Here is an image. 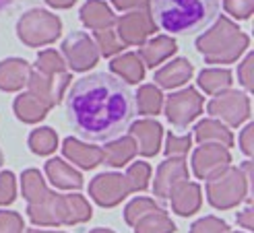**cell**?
I'll list each match as a JSON object with an SVG mask.
<instances>
[{
    "mask_svg": "<svg viewBox=\"0 0 254 233\" xmlns=\"http://www.w3.org/2000/svg\"><path fill=\"white\" fill-rule=\"evenodd\" d=\"M213 118H219L227 126H240L250 118V97L242 91H221L207 106Z\"/></svg>",
    "mask_w": 254,
    "mask_h": 233,
    "instance_id": "obj_7",
    "label": "cell"
},
{
    "mask_svg": "<svg viewBox=\"0 0 254 233\" xmlns=\"http://www.w3.org/2000/svg\"><path fill=\"white\" fill-rule=\"evenodd\" d=\"M46 2L50 6H54V8H70L77 0H46Z\"/></svg>",
    "mask_w": 254,
    "mask_h": 233,
    "instance_id": "obj_44",
    "label": "cell"
},
{
    "mask_svg": "<svg viewBox=\"0 0 254 233\" xmlns=\"http://www.w3.org/2000/svg\"><path fill=\"white\" fill-rule=\"evenodd\" d=\"M0 165H2V151H0Z\"/></svg>",
    "mask_w": 254,
    "mask_h": 233,
    "instance_id": "obj_48",
    "label": "cell"
},
{
    "mask_svg": "<svg viewBox=\"0 0 254 233\" xmlns=\"http://www.w3.org/2000/svg\"><path fill=\"white\" fill-rule=\"evenodd\" d=\"M252 66H254V54H250L244 58V62L238 66V81L244 85L246 91H252L254 89V79H252Z\"/></svg>",
    "mask_w": 254,
    "mask_h": 233,
    "instance_id": "obj_40",
    "label": "cell"
},
{
    "mask_svg": "<svg viewBox=\"0 0 254 233\" xmlns=\"http://www.w3.org/2000/svg\"><path fill=\"white\" fill-rule=\"evenodd\" d=\"M62 54H64L66 66H70L77 72L93 68L99 60V50L95 42L83 31H74L62 42Z\"/></svg>",
    "mask_w": 254,
    "mask_h": 233,
    "instance_id": "obj_10",
    "label": "cell"
},
{
    "mask_svg": "<svg viewBox=\"0 0 254 233\" xmlns=\"http://www.w3.org/2000/svg\"><path fill=\"white\" fill-rule=\"evenodd\" d=\"M190 145H192V136L186 134V136H176V134H168L166 140V155L168 157H184L188 153Z\"/></svg>",
    "mask_w": 254,
    "mask_h": 233,
    "instance_id": "obj_35",
    "label": "cell"
},
{
    "mask_svg": "<svg viewBox=\"0 0 254 233\" xmlns=\"http://www.w3.org/2000/svg\"><path fill=\"white\" fill-rule=\"evenodd\" d=\"M27 89L31 95H35L40 101H44L48 108H54L62 101L64 91L70 85V72H58V74H46L40 70H29L27 76Z\"/></svg>",
    "mask_w": 254,
    "mask_h": 233,
    "instance_id": "obj_9",
    "label": "cell"
},
{
    "mask_svg": "<svg viewBox=\"0 0 254 233\" xmlns=\"http://www.w3.org/2000/svg\"><path fill=\"white\" fill-rule=\"evenodd\" d=\"M225 10L236 19H248L254 10V0H223Z\"/></svg>",
    "mask_w": 254,
    "mask_h": 233,
    "instance_id": "obj_38",
    "label": "cell"
},
{
    "mask_svg": "<svg viewBox=\"0 0 254 233\" xmlns=\"http://www.w3.org/2000/svg\"><path fill=\"white\" fill-rule=\"evenodd\" d=\"M132 227H134V233H174L176 231L174 221L163 213V209L147 213Z\"/></svg>",
    "mask_w": 254,
    "mask_h": 233,
    "instance_id": "obj_28",
    "label": "cell"
},
{
    "mask_svg": "<svg viewBox=\"0 0 254 233\" xmlns=\"http://www.w3.org/2000/svg\"><path fill=\"white\" fill-rule=\"evenodd\" d=\"M21 190L27 200V215L33 225L60 227L85 223L93 211L81 194H56L46 186L37 170H25L21 175Z\"/></svg>",
    "mask_w": 254,
    "mask_h": 233,
    "instance_id": "obj_2",
    "label": "cell"
},
{
    "mask_svg": "<svg viewBox=\"0 0 254 233\" xmlns=\"http://www.w3.org/2000/svg\"><path fill=\"white\" fill-rule=\"evenodd\" d=\"M227 233H242V231H227Z\"/></svg>",
    "mask_w": 254,
    "mask_h": 233,
    "instance_id": "obj_49",
    "label": "cell"
},
{
    "mask_svg": "<svg viewBox=\"0 0 254 233\" xmlns=\"http://www.w3.org/2000/svg\"><path fill=\"white\" fill-rule=\"evenodd\" d=\"M238 225H242L244 229H252L254 227V213H252V206L248 204L242 213H238Z\"/></svg>",
    "mask_w": 254,
    "mask_h": 233,
    "instance_id": "obj_43",
    "label": "cell"
},
{
    "mask_svg": "<svg viewBox=\"0 0 254 233\" xmlns=\"http://www.w3.org/2000/svg\"><path fill=\"white\" fill-rule=\"evenodd\" d=\"M110 70L114 74H118L120 79H124L126 83L138 85L145 76V64L141 58H138V54L128 52V54H120V56L114 58L110 62Z\"/></svg>",
    "mask_w": 254,
    "mask_h": 233,
    "instance_id": "obj_24",
    "label": "cell"
},
{
    "mask_svg": "<svg viewBox=\"0 0 254 233\" xmlns=\"http://www.w3.org/2000/svg\"><path fill=\"white\" fill-rule=\"evenodd\" d=\"M23 219L19 213L0 211V233H23Z\"/></svg>",
    "mask_w": 254,
    "mask_h": 233,
    "instance_id": "obj_39",
    "label": "cell"
},
{
    "mask_svg": "<svg viewBox=\"0 0 254 233\" xmlns=\"http://www.w3.org/2000/svg\"><path fill=\"white\" fill-rule=\"evenodd\" d=\"M35 70L46 72V74H58V72H66V62L56 50H44L37 54L35 60Z\"/></svg>",
    "mask_w": 254,
    "mask_h": 233,
    "instance_id": "obj_31",
    "label": "cell"
},
{
    "mask_svg": "<svg viewBox=\"0 0 254 233\" xmlns=\"http://www.w3.org/2000/svg\"><path fill=\"white\" fill-rule=\"evenodd\" d=\"M12 2H15V0H0V10L6 8V6H10Z\"/></svg>",
    "mask_w": 254,
    "mask_h": 233,
    "instance_id": "obj_45",
    "label": "cell"
},
{
    "mask_svg": "<svg viewBox=\"0 0 254 233\" xmlns=\"http://www.w3.org/2000/svg\"><path fill=\"white\" fill-rule=\"evenodd\" d=\"M240 147H242L244 155H248V157L254 155V124H248L242 130V134H240Z\"/></svg>",
    "mask_w": 254,
    "mask_h": 233,
    "instance_id": "obj_41",
    "label": "cell"
},
{
    "mask_svg": "<svg viewBox=\"0 0 254 233\" xmlns=\"http://www.w3.org/2000/svg\"><path fill=\"white\" fill-rule=\"evenodd\" d=\"M176 42L172 40L170 35H155L153 40L143 42L141 50H138V58L145 62V66L155 68L157 64H161L163 60H168L170 56L176 54Z\"/></svg>",
    "mask_w": 254,
    "mask_h": 233,
    "instance_id": "obj_18",
    "label": "cell"
},
{
    "mask_svg": "<svg viewBox=\"0 0 254 233\" xmlns=\"http://www.w3.org/2000/svg\"><path fill=\"white\" fill-rule=\"evenodd\" d=\"M104 151V161L110 167H124L126 163H130L134 157H136V142L134 138L128 134V136H122V138H116V140H110Z\"/></svg>",
    "mask_w": 254,
    "mask_h": 233,
    "instance_id": "obj_23",
    "label": "cell"
},
{
    "mask_svg": "<svg viewBox=\"0 0 254 233\" xmlns=\"http://www.w3.org/2000/svg\"><path fill=\"white\" fill-rule=\"evenodd\" d=\"M58 147V136L52 128H37L29 134V149L35 153V155H50L54 153Z\"/></svg>",
    "mask_w": 254,
    "mask_h": 233,
    "instance_id": "obj_30",
    "label": "cell"
},
{
    "mask_svg": "<svg viewBox=\"0 0 254 233\" xmlns=\"http://www.w3.org/2000/svg\"><path fill=\"white\" fill-rule=\"evenodd\" d=\"M202 97L198 95L196 89L188 87V89H182L178 93H172L166 101V116L168 120L178 126V128H184L192 122L196 116L202 112Z\"/></svg>",
    "mask_w": 254,
    "mask_h": 233,
    "instance_id": "obj_12",
    "label": "cell"
},
{
    "mask_svg": "<svg viewBox=\"0 0 254 233\" xmlns=\"http://www.w3.org/2000/svg\"><path fill=\"white\" fill-rule=\"evenodd\" d=\"M252 196V163L244 161L242 167L227 165L223 172L207 179V200L219 211L234 209Z\"/></svg>",
    "mask_w": 254,
    "mask_h": 233,
    "instance_id": "obj_5",
    "label": "cell"
},
{
    "mask_svg": "<svg viewBox=\"0 0 254 233\" xmlns=\"http://www.w3.org/2000/svg\"><path fill=\"white\" fill-rule=\"evenodd\" d=\"M151 17L163 31L194 33L219 15L221 0H149Z\"/></svg>",
    "mask_w": 254,
    "mask_h": 233,
    "instance_id": "obj_3",
    "label": "cell"
},
{
    "mask_svg": "<svg viewBox=\"0 0 254 233\" xmlns=\"http://www.w3.org/2000/svg\"><path fill=\"white\" fill-rule=\"evenodd\" d=\"M194 138L200 142H217V145H223V147H232L234 145V134L227 130V128L213 120V118H207L196 124L194 128Z\"/></svg>",
    "mask_w": 254,
    "mask_h": 233,
    "instance_id": "obj_26",
    "label": "cell"
},
{
    "mask_svg": "<svg viewBox=\"0 0 254 233\" xmlns=\"http://www.w3.org/2000/svg\"><path fill=\"white\" fill-rule=\"evenodd\" d=\"M198 87L209 95H217L232 87V72L227 68H207L198 74Z\"/></svg>",
    "mask_w": 254,
    "mask_h": 233,
    "instance_id": "obj_27",
    "label": "cell"
},
{
    "mask_svg": "<svg viewBox=\"0 0 254 233\" xmlns=\"http://www.w3.org/2000/svg\"><path fill=\"white\" fill-rule=\"evenodd\" d=\"M184 179H188V167H186L184 157H168L157 167L153 194L166 200L170 196V192L180 182H184Z\"/></svg>",
    "mask_w": 254,
    "mask_h": 233,
    "instance_id": "obj_14",
    "label": "cell"
},
{
    "mask_svg": "<svg viewBox=\"0 0 254 233\" xmlns=\"http://www.w3.org/2000/svg\"><path fill=\"white\" fill-rule=\"evenodd\" d=\"M12 108H15V114H17V118L25 124H35V122H40L44 120L50 108L46 106L44 101H40L35 95L31 93H21L15 103H12Z\"/></svg>",
    "mask_w": 254,
    "mask_h": 233,
    "instance_id": "obj_25",
    "label": "cell"
},
{
    "mask_svg": "<svg viewBox=\"0 0 254 233\" xmlns=\"http://www.w3.org/2000/svg\"><path fill=\"white\" fill-rule=\"evenodd\" d=\"M79 15H81V21H83L85 27L93 29V31L108 29L116 23V15H114V10L104 2V0H87Z\"/></svg>",
    "mask_w": 254,
    "mask_h": 233,
    "instance_id": "obj_22",
    "label": "cell"
},
{
    "mask_svg": "<svg viewBox=\"0 0 254 233\" xmlns=\"http://www.w3.org/2000/svg\"><path fill=\"white\" fill-rule=\"evenodd\" d=\"M192 72H194V66L186 58H176L155 72L153 81L161 89H176V87H182L186 81H190Z\"/></svg>",
    "mask_w": 254,
    "mask_h": 233,
    "instance_id": "obj_19",
    "label": "cell"
},
{
    "mask_svg": "<svg viewBox=\"0 0 254 233\" xmlns=\"http://www.w3.org/2000/svg\"><path fill=\"white\" fill-rule=\"evenodd\" d=\"M62 31V23L56 15L42 8H31L19 19L17 35L29 48H40L56 42Z\"/></svg>",
    "mask_w": 254,
    "mask_h": 233,
    "instance_id": "obj_6",
    "label": "cell"
},
{
    "mask_svg": "<svg viewBox=\"0 0 254 233\" xmlns=\"http://www.w3.org/2000/svg\"><path fill=\"white\" fill-rule=\"evenodd\" d=\"M112 4L118 10H134V8H145L149 0H112Z\"/></svg>",
    "mask_w": 254,
    "mask_h": 233,
    "instance_id": "obj_42",
    "label": "cell"
},
{
    "mask_svg": "<svg viewBox=\"0 0 254 233\" xmlns=\"http://www.w3.org/2000/svg\"><path fill=\"white\" fill-rule=\"evenodd\" d=\"M161 206L155 202V200H151V198H134L132 202L126 204V209H124V221L128 223V225H134L138 219L145 217L147 213H153V211H159Z\"/></svg>",
    "mask_w": 254,
    "mask_h": 233,
    "instance_id": "obj_32",
    "label": "cell"
},
{
    "mask_svg": "<svg viewBox=\"0 0 254 233\" xmlns=\"http://www.w3.org/2000/svg\"><path fill=\"white\" fill-rule=\"evenodd\" d=\"M227 231H230L227 223L217 217H202L190 227V233H227Z\"/></svg>",
    "mask_w": 254,
    "mask_h": 233,
    "instance_id": "obj_37",
    "label": "cell"
},
{
    "mask_svg": "<svg viewBox=\"0 0 254 233\" xmlns=\"http://www.w3.org/2000/svg\"><path fill=\"white\" fill-rule=\"evenodd\" d=\"M134 95L110 72H91L74 81L66 97V116L83 138L108 142L118 138L134 118Z\"/></svg>",
    "mask_w": 254,
    "mask_h": 233,
    "instance_id": "obj_1",
    "label": "cell"
},
{
    "mask_svg": "<svg viewBox=\"0 0 254 233\" xmlns=\"http://www.w3.org/2000/svg\"><path fill=\"white\" fill-rule=\"evenodd\" d=\"M116 35L124 46H141L149 35L155 33V21L145 8H134L116 19Z\"/></svg>",
    "mask_w": 254,
    "mask_h": 233,
    "instance_id": "obj_11",
    "label": "cell"
},
{
    "mask_svg": "<svg viewBox=\"0 0 254 233\" xmlns=\"http://www.w3.org/2000/svg\"><path fill=\"white\" fill-rule=\"evenodd\" d=\"M93 42L99 50V54H104V56H114V54H118V52H122V48H124V44L120 42L116 31H112V27L97 29Z\"/></svg>",
    "mask_w": 254,
    "mask_h": 233,
    "instance_id": "obj_33",
    "label": "cell"
},
{
    "mask_svg": "<svg viewBox=\"0 0 254 233\" xmlns=\"http://www.w3.org/2000/svg\"><path fill=\"white\" fill-rule=\"evenodd\" d=\"M134 108L145 116H157L163 108V95L155 85H143L138 87L134 95Z\"/></svg>",
    "mask_w": 254,
    "mask_h": 233,
    "instance_id": "obj_29",
    "label": "cell"
},
{
    "mask_svg": "<svg viewBox=\"0 0 254 233\" xmlns=\"http://www.w3.org/2000/svg\"><path fill=\"white\" fill-rule=\"evenodd\" d=\"M27 233H62V231H40V229H27Z\"/></svg>",
    "mask_w": 254,
    "mask_h": 233,
    "instance_id": "obj_46",
    "label": "cell"
},
{
    "mask_svg": "<svg viewBox=\"0 0 254 233\" xmlns=\"http://www.w3.org/2000/svg\"><path fill=\"white\" fill-rule=\"evenodd\" d=\"M168 198L172 200L174 213H178L180 217L194 215V213L200 209V204H202L200 186L194 184V182H188V179H184V182L178 184V186L170 192Z\"/></svg>",
    "mask_w": 254,
    "mask_h": 233,
    "instance_id": "obj_16",
    "label": "cell"
},
{
    "mask_svg": "<svg viewBox=\"0 0 254 233\" xmlns=\"http://www.w3.org/2000/svg\"><path fill=\"white\" fill-rule=\"evenodd\" d=\"M31 66L23 58H6L0 62V89L2 91H19L27 83Z\"/></svg>",
    "mask_w": 254,
    "mask_h": 233,
    "instance_id": "obj_20",
    "label": "cell"
},
{
    "mask_svg": "<svg viewBox=\"0 0 254 233\" xmlns=\"http://www.w3.org/2000/svg\"><path fill=\"white\" fill-rule=\"evenodd\" d=\"M46 175L56 188H62V190H81L83 188V175L58 157L50 159L46 163Z\"/></svg>",
    "mask_w": 254,
    "mask_h": 233,
    "instance_id": "obj_21",
    "label": "cell"
},
{
    "mask_svg": "<svg viewBox=\"0 0 254 233\" xmlns=\"http://www.w3.org/2000/svg\"><path fill=\"white\" fill-rule=\"evenodd\" d=\"M17 198V182L12 172H0V206L10 204Z\"/></svg>",
    "mask_w": 254,
    "mask_h": 233,
    "instance_id": "obj_36",
    "label": "cell"
},
{
    "mask_svg": "<svg viewBox=\"0 0 254 233\" xmlns=\"http://www.w3.org/2000/svg\"><path fill=\"white\" fill-rule=\"evenodd\" d=\"M89 233H114L110 229H104V227H99V229H93V231H89Z\"/></svg>",
    "mask_w": 254,
    "mask_h": 233,
    "instance_id": "obj_47",
    "label": "cell"
},
{
    "mask_svg": "<svg viewBox=\"0 0 254 233\" xmlns=\"http://www.w3.org/2000/svg\"><path fill=\"white\" fill-rule=\"evenodd\" d=\"M250 37L227 17L217 19L209 31L198 35L196 50L209 64H232L246 52Z\"/></svg>",
    "mask_w": 254,
    "mask_h": 233,
    "instance_id": "obj_4",
    "label": "cell"
},
{
    "mask_svg": "<svg viewBox=\"0 0 254 233\" xmlns=\"http://www.w3.org/2000/svg\"><path fill=\"white\" fill-rule=\"evenodd\" d=\"M62 153H64V157L70 159L74 165H79L81 170H93V167H97L101 161H104V151L99 147L87 145V142H81L72 136H68L64 140Z\"/></svg>",
    "mask_w": 254,
    "mask_h": 233,
    "instance_id": "obj_17",
    "label": "cell"
},
{
    "mask_svg": "<svg viewBox=\"0 0 254 233\" xmlns=\"http://www.w3.org/2000/svg\"><path fill=\"white\" fill-rule=\"evenodd\" d=\"M230 163H232L230 151L223 145H217V142H202L192 153V170L198 179H209L217 175Z\"/></svg>",
    "mask_w": 254,
    "mask_h": 233,
    "instance_id": "obj_13",
    "label": "cell"
},
{
    "mask_svg": "<svg viewBox=\"0 0 254 233\" xmlns=\"http://www.w3.org/2000/svg\"><path fill=\"white\" fill-rule=\"evenodd\" d=\"M126 177L130 179V184H132L134 192H143V190H147V186H149V177H151V167H149V163H143V161L132 163V165L128 167V172H126Z\"/></svg>",
    "mask_w": 254,
    "mask_h": 233,
    "instance_id": "obj_34",
    "label": "cell"
},
{
    "mask_svg": "<svg viewBox=\"0 0 254 233\" xmlns=\"http://www.w3.org/2000/svg\"><path fill=\"white\" fill-rule=\"evenodd\" d=\"M134 188L130 184V179L126 177V174H99L91 179L89 184V196H91L99 206H112L120 204L128 194H132Z\"/></svg>",
    "mask_w": 254,
    "mask_h": 233,
    "instance_id": "obj_8",
    "label": "cell"
},
{
    "mask_svg": "<svg viewBox=\"0 0 254 233\" xmlns=\"http://www.w3.org/2000/svg\"><path fill=\"white\" fill-rule=\"evenodd\" d=\"M130 136L136 142V153L143 157H155L161 147L163 128L157 120H138L130 126Z\"/></svg>",
    "mask_w": 254,
    "mask_h": 233,
    "instance_id": "obj_15",
    "label": "cell"
}]
</instances>
